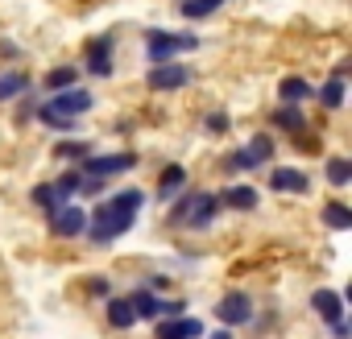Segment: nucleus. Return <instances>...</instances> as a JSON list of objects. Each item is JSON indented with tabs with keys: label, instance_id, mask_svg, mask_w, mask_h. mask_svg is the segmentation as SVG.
Masks as SVG:
<instances>
[{
	"label": "nucleus",
	"instance_id": "nucleus-2",
	"mask_svg": "<svg viewBox=\"0 0 352 339\" xmlns=\"http://www.w3.org/2000/svg\"><path fill=\"white\" fill-rule=\"evenodd\" d=\"M199 38L191 34H166V30H153L145 38V58L157 67V62H174V54H183V50H195Z\"/></svg>",
	"mask_w": 352,
	"mask_h": 339
},
{
	"label": "nucleus",
	"instance_id": "nucleus-17",
	"mask_svg": "<svg viewBox=\"0 0 352 339\" xmlns=\"http://www.w3.org/2000/svg\"><path fill=\"white\" fill-rule=\"evenodd\" d=\"M108 323H112L116 331H129V327L137 323L133 302H129V298H108Z\"/></svg>",
	"mask_w": 352,
	"mask_h": 339
},
{
	"label": "nucleus",
	"instance_id": "nucleus-27",
	"mask_svg": "<svg viewBox=\"0 0 352 339\" xmlns=\"http://www.w3.org/2000/svg\"><path fill=\"white\" fill-rule=\"evenodd\" d=\"M38 120H42V124H50V128H63V132H67V128H75V120H71V116H58V112H50L46 104L38 108Z\"/></svg>",
	"mask_w": 352,
	"mask_h": 339
},
{
	"label": "nucleus",
	"instance_id": "nucleus-14",
	"mask_svg": "<svg viewBox=\"0 0 352 339\" xmlns=\"http://www.w3.org/2000/svg\"><path fill=\"white\" fill-rule=\"evenodd\" d=\"M129 302H133L137 318H149V323H157V318H162V298H157L153 290H133V294H129Z\"/></svg>",
	"mask_w": 352,
	"mask_h": 339
},
{
	"label": "nucleus",
	"instance_id": "nucleus-18",
	"mask_svg": "<svg viewBox=\"0 0 352 339\" xmlns=\"http://www.w3.org/2000/svg\"><path fill=\"white\" fill-rule=\"evenodd\" d=\"M25 87H30V75H25V71H9V75H0V104L17 100Z\"/></svg>",
	"mask_w": 352,
	"mask_h": 339
},
{
	"label": "nucleus",
	"instance_id": "nucleus-33",
	"mask_svg": "<svg viewBox=\"0 0 352 339\" xmlns=\"http://www.w3.org/2000/svg\"><path fill=\"white\" fill-rule=\"evenodd\" d=\"M208 339H232V335H228V331H216V335H208Z\"/></svg>",
	"mask_w": 352,
	"mask_h": 339
},
{
	"label": "nucleus",
	"instance_id": "nucleus-15",
	"mask_svg": "<svg viewBox=\"0 0 352 339\" xmlns=\"http://www.w3.org/2000/svg\"><path fill=\"white\" fill-rule=\"evenodd\" d=\"M220 203H228V207H236V211H253L257 203H261V195H257V187H228L224 195H216Z\"/></svg>",
	"mask_w": 352,
	"mask_h": 339
},
{
	"label": "nucleus",
	"instance_id": "nucleus-25",
	"mask_svg": "<svg viewBox=\"0 0 352 339\" xmlns=\"http://www.w3.org/2000/svg\"><path fill=\"white\" fill-rule=\"evenodd\" d=\"M319 100H323L327 108H340V104H344V79H336V75H331V79L319 87Z\"/></svg>",
	"mask_w": 352,
	"mask_h": 339
},
{
	"label": "nucleus",
	"instance_id": "nucleus-11",
	"mask_svg": "<svg viewBox=\"0 0 352 339\" xmlns=\"http://www.w3.org/2000/svg\"><path fill=\"white\" fill-rule=\"evenodd\" d=\"M83 58H87V71H91V75L108 79V75H112V38H96V42H87Z\"/></svg>",
	"mask_w": 352,
	"mask_h": 339
},
{
	"label": "nucleus",
	"instance_id": "nucleus-10",
	"mask_svg": "<svg viewBox=\"0 0 352 339\" xmlns=\"http://www.w3.org/2000/svg\"><path fill=\"white\" fill-rule=\"evenodd\" d=\"M270 187H274L278 195H307V191H311V178L302 174V170L286 165V170H270Z\"/></svg>",
	"mask_w": 352,
	"mask_h": 339
},
{
	"label": "nucleus",
	"instance_id": "nucleus-23",
	"mask_svg": "<svg viewBox=\"0 0 352 339\" xmlns=\"http://www.w3.org/2000/svg\"><path fill=\"white\" fill-rule=\"evenodd\" d=\"M327 183L331 187H348L352 183V161L348 157H331L327 161Z\"/></svg>",
	"mask_w": 352,
	"mask_h": 339
},
{
	"label": "nucleus",
	"instance_id": "nucleus-32",
	"mask_svg": "<svg viewBox=\"0 0 352 339\" xmlns=\"http://www.w3.org/2000/svg\"><path fill=\"white\" fill-rule=\"evenodd\" d=\"M331 335H336V339H348V323H344V318H340V323H331Z\"/></svg>",
	"mask_w": 352,
	"mask_h": 339
},
{
	"label": "nucleus",
	"instance_id": "nucleus-1",
	"mask_svg": "<svg viewBox=\"0 0 352 339\" xmlns=\"http://www.w3.org/2000/svg\"><path fill=\"white\" fill-rule=\"evenodd\" d=\"M141 203H145L141 191H120V195H112L108 203H100V207L87 215V224H83L87 240H91V244H112L116 236H124V232L137 224Z\"/></svg>",
	"mask_w": 352,
	"mask_h": 339
},
{
	"label": "nucleus",
	"instance_id": "nucleus-5",
	"mask_svg": "<svg viewBox=\"0 0 352 339\" xmlns=\"http://www.w3.org/2000/svg\"><path fill=\"white\" fill-rule=\"evenodd\" d=\"M83 224H87V211H83L79 203H63L58 211H50V232H54L58 240L83 236Z\"/></svg>",
	"mask_w": 352,
	"mask_h": 339
},
{
	"label": "nucleus",
	"instance_id": "nucleus-24",
	"mask_svg": "<svg viewBox=\"0 0 352 339\" xmlns=\"http://www.w3.org/2000/svg\"><path fill=\"white\" fill-rule=\"evenodd\" d=\"M75 79H79L75 67H54V71L46 75V87H50V91H67V87H75Z\"/></svg>",
	"mask_w": 352,
	"mask_h": 339
},
{
	"label": "nucleus",
	"instance_id": "nucleus-12",
	"mask_svg": "<svg viewBox=\"0 0 352 339\" xmlns=\"http://www.w3.org/2000/svg\"><path fill=\"white\" fill-rule=\"evenodd\" d=\"M216 207H220V199H216V195H195V199H191V207H187V215H183L179 224H187V228H208V224H212V215H216Z\"/></svg>",
	"mask_w": 352,
	"mask_h": 339
},
{
	"label": "nucleus",
	"instance_id": "nucleus-3",
	"mask_svg": "<svg viewBox=\"0 0 352 339\" xmlns=\"http://www.w3.org/2000/svg\"><path fill=\"white\" fill-rule=\"evenodd\" d=\"M137 165V153H87L79 174L87 178H112V174H124V170Z\"/></svg>",
	"mask_w": 352,
	"mask_h": 339
},
{
	"label": "nucleus",
	"instance_id": "nucleus-29",
	"mask_svg": "<svg viewBox=\"0 0 352 339\" xmlns=\"http://www.w3.org/2000/svg\"><path fill=\"white\" fill-rule=\"evenodd\" d=\"M162 314L166 318H179V314H187V302L183 298H162Z\"/></svg>",
	"mask_w": 352,
	"mask_h": 339
},
{
	"label": "nucleus",
	"instance_id": "nucleus-28",
	"mask_svg": "<svg viewBox=\"0 0 352 339\" xmlns=\"http://www.w3.org/2000/svg\"><path fill=\"white\" fill-rule=\"evenodd\" d=\"M38 207H46V211H54V187L50 183H42V187H34V195H30Z\"/></svg>",
	"mask_w": 352,
	"mask_h": 339
},
{
	"label": "nucleus",
	"instance_id": "nucleus-13",
	"mask_svg": "<svg viewBox=\"0 0 352 339\" xmlns=\"http://www.w3.org/2000/svg\"><path fill=\"white\" fill-rule=\"evenodd\" d=\"M311 306H315V314L323 323H340L344 318V294H336V290H315L311 294Z\"/></svg>",
	"mask_w": 352,
	"mask_h": 339
},
{
	"label": "nucleus",
	"instance_id": "nucleus-8",
	"mask_svg": "<svg viewBox=\"0 0 352 339\" xmlns=\"http://www.w3.org/2000/svg\"><path fill=\"white\" fill-rule=\"evenodd\" d=\"M216 318H220L224 327L249 323V318H253V298H245V294H224V298L216 302Z\"/></svg>",
	"mask_w": 352,
	"mask_h": 339
},
{
	"label": "nucleus",
	"instance_id": "nucleus-21",
	"mask_svg": "<svg viewBox=\"0 0 352 339\" xmlns=\"http://www.w3.org/2000/svg\"><path fill=\"white\" fill-rule=\"evenodd\" d=\"M179 187H187V170H183V165H166V174H162V183H157V195L170 199Z\"/></svg>",
	"mask_w": 352,
	"mask_h": 339
},
{
	"label": "nucleus",
	"instance_id": "nucleus-20",
	"mask_svg": "<svg viewBox=\"0 0 352 339\" xmlns=\"http://www.w3.org/2000/svg\"><path fill=\"white\" fill-rule=\"evenodd\" d=\"M323 224L336 228V232L352 228V207H348V203H327V207H323Z\"/></svg>",
	"mask_w": 352,
	"mask_h": 339
},
{
	"label": "nucleus",
	"instance_id": "nucleus-6",
	"mask_svg": "<svg viewBox=\"0 0 352 339\" xmlns=\"http://www.w3.org/2000/svg\"><path fill=\"white\" fill-rule=\"evenodd\" d=\"M91 91H83V87H67V91H54L50 95V112H58V116H71V120H79L83 112H91Z\"/></svg>",
	"mask_w": 352,
	"mask_h": 339
},
{
	"label": "nucleus",
	"instance_id": "nucleus-31",
	"mask_svg": "<svg viewBox=\"0 0 352 339\" xmlns=\"http://www.w3.org/2000/svg\"><path fill=\"white\" fill-rule=\"evenodd\" d=\"M87 290H91V294H100V298H108V281H104V277H91V281H87Z\"/></svg>",
	"mask_w": 352,
	"mask_h": 339
},
{
	"label": "nucleus",
	"instance_id": "nucleus-26",
	"mask_svg": "<svg viewBox=\"0 0 352 339\" xmlns=\"http://www.w3.org/2000/svg\"><path fill=\"white\" fill-rule=\"evenodd\" d=\"M87 153H91V145H87V141H58V145H54V157H63V161L87 157Z\"/></svg>",
	"mask_w": 352,
	"mask_h": 339
},
{
	"label": "nucleus",
	"instance_id": "nucleus-7",
	"mask_svg": "<svg viewBox=\"0 0 352 339\" xmlns=\"http://www.w3.org/2000/svg\"><path fill=\"white\" fill-rule=\"evenodd\" d=\"M191 83V71L183 67V62H157L153 71H149V87L153 91H179V87H187Z\"/></svg>",
	"mask_w": 352,
	"mask_h": 339
},
{
	"label": "nucleus",
	"instance_id": "nucleus-19",
	"mask_svg": "<svg viewBox=\"0 0 352 339\" xmlns=\"http://www.w3.org/2000/svg\"><path fill=\"white\" fill-rule=\"evenodd\" d=\"M274 124H278V128H286V132H302V128H307V120H302L298 104H282V108L274 112Z\"/></svg>",
	"mask_w": 352,
	"mask_h": 339
},
{
	"label": "nucleus",
	"instance_id": "nucleus-9",
	"mask_svg": "<svg viewBox=\"0 0 352 339\" xmlns=\"http://www.w3.org/2000/svg\"><path fill=\"white\" fill-rule=\"evenodd\" d=\"M153 335H157V339H199V335H204V323L191 318V314L157 318V323H153Z\"/></svg>",
	"mask_w": 352,
	"mask_h": 339
},
{
	"label": "nucleus",
	"instance_id": "nucleus-22",
	"mask_svg": "<svg viewBox=\"0 0 352 339\" xmlns=\"http://www.w3.org/2000/svg\"><path fill=\"white\" fill-rule=\"evenodd\" d=\"M224 5V0H183V17H191V21H204V17H212L216 9Z\"/></svg>",
	"mask_w": 352,
	"mask_h": 339
},
{
	"label": "nucleus",
	"instance_id": "nucleus-16",
	"mask_svg": "<svg viewBox=\"0 0 352 339\" xmlns=\"http://www.w3.org/2000/svg\"><path fill=\"white\" fill-rule=\"evenodd\" d=\"M278 95H282V104H302V100H311V95H315V87H311L307 79L290 75V79H282V83H278Z\"/></svg>",
	"mask_w": 352,
	"mask_h": 339
},
{
	"label": "nucleus",
	"instance_id": "nucleus-30",
	"mask_svg": "<svg viewBox=\"0 0 352 339\" xmlns=\"http://www.w3.org/2000/svg\"><path fill=\"white\" fill-rule=\"evenodd\" d=\"M204 124H208V132H228V124H232V120H228L224 112H208V120H204Z\"/></svg>",
	"mask_w": 352,
	"mask_h": 339
},
{
	"label": "nucleus",
	"instance_id": "nucleus-4",
	"mask_svg": "<svg viewBox=\"0 0 352 339\" xmlns=\"http://www.w3.org/2000/svg\"><path fill=\"white\" fill-rule=\"evenodd\" d=\"M270 157H274V137H253L245 149H236L228 157V170H236V174H245V170H261V165H270Z\"/></svg>",
	"mask_w": 352,
	"mask_h": 339
}]
</instances>
